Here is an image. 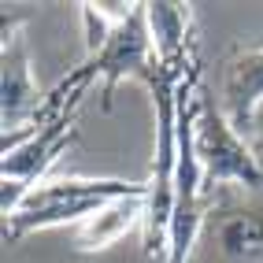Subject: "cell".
Returning a JSON list of instances; mask_svg holds the SVG:
<instances>
[{
  "label": "cell",
  "mask_w": 263,
  "mask_h": 263,
  "mask_svg": "<svg viewBox=\"0 0 263 263\" xmlns=\"http://www.w3.org/2000/svg\"><path fill=\"white\" fill-rule=\"evenodd\" d=\"M0 108H4V134L26 130L45 108L30 67V45L19 23L8 15H4V52H0Z\"/></svg>",
  "instance_id": "obj_6"
},
{
  "label": "cell",
  "mask_w": 263,
  "mask_h": 263,
  "mask_svg": "<svg viewBox=\"0 0 263 263\" xmlns=\"http://www.w3.org/2000/svg\"><path fill=\"white\" fill-rule=\"evenodd\" d=\"M249 145L256 148V156L263 160V104L252 111V122H249Z\"/></svg>",
  "instance_id": "obj_11"
},
{
  "label": "cell",
  "mask_w": 263,
  "mask_h": 263,
  "mask_svg": "<svg viewBox=\"0 0 263 263\" xmlns=\"http://www.w3.org/2000/svg\"><path fill=\"white\" fill-rule=\"evenodd\" d=\"M145 200L148 197H122V200H111L108 208H100V212L78 226V252H104L111 249L115 241H122L137 222H145Z\"/></svg>",
  "instance_id": "obj_9"
},
{
  "label": "cell",
  "mask_w": 263,
  "mask_h": 263,
  "mask_svg": "<svg viewBox=\"0 0 263 263\" xmlns=\"http://www.w3.org/2000/svg\"><path fill=\"white\" fill-rule=\"evenodd\" d=\"M78 71L89 82L104 78V111H111L115 89H119V82H126V78H141L152 89L156 74H160V60H156V48H152V37H148L145 4H137L134 19L115 26V33H111V41L104 45V52H97L93 60H85Z\"/></svg>",
  "instance_id": "obj_5"
},
{
  "label": "cell",
  "mask_w": 263,
  "mask_h": 263,
  "mask_svg": "<svg viewBox=\"0 0 263 263\" xmlns=\"http://www.w3.org/2000/svg\"><path fill=\"white\" fill-rule=\"evenodd\" d=\"M259 163H263V160H259Z\"/></svg>",
  "instance_id": "obj_12"
},
{
  "label": "cell",
  "mask_w": 263,
  "mask_h": 263,
  "mask_svg": "<svg viewBox=\"0 0 263 263\" xmlns=\"http://www.w3.org/2000/svg\"><path fill=\"white\" fill-rule=\"evenodd\" d=\"M263 104V48L241 52L226 67V85H222V111L234 122V130L249 141V122L252 111Z\"/></svg>",
  "instance_id": "obj_7"
},
{
  "label": "cell",
  "mask_w": 263,
  "mask_h": 263,
  "mask_svg": "<svg viewBox=\"0 0 263 263\" xmlns=\"http://www.w3.org/2000/svg\"><path fill=\"white\" fill-rule=\"evenodd\" d=\"M193 145H197V160L204 171V193L226 185H237L241 193L263 189V163L256 148L234 130L222 104H215V97L200 85L193 93Z\"/></svg>",
  "instance_id": "obj_3"
},
{
  "label": "cell",
  "mask_w": 263,
  "mask_h": 263,
  "mask_svg": "<svg viewBox=\"0 0 263 263\" xmlns=\"http://www.w3.org/2000/svg\"><path fill=\"white\" fill-rule=\"evenodd\" d=\"M145 15H148V37H152V48H156L160 67L182 71L185 56H189V23H193V11L185 4L160 0V4H145Z\"/></svg>",
  "instance_id": "obj_8"
},
{
  "label": "cell",
  "mask_w": 263,
  "mask_h": 263,
  "mask_svg": "<svg viewBox=\"0 0 263 263\" xmlns=\"http://www.w3.org/2000/svg\"><path fill=\"white\" fill-rule=\"evenodd\" d=\"M122 197H148V182L126 178H45L30 189V197L15 215L4 219V237L19 241L33 230H52L67 222H89L100 208Z\"/></svg>",
  "instance_id": "obj_1"
},
{
  "label": "cell",
  "mask_w": 263,
  "mask_h": 263,
  "mask_svg": "<svg viewBox=\"0 0 263 263\" xmlns=\"http://www.w3.org/2000/svg\"><path fill=\"white\" fill-rule=\"evenodd\" d=\"M82 8V26H85V60H93L97 52H104V45L111 41L115 26L97 11V4H78Z\"/></svg>",
  "instance_id": "obj_10"
},
{
  "label": "cell",
  "mask_w": 263,
  "mask_h": 263,
  "mask_svg": "<svg viewBox=\"0 0 263 263\" xmlns=\"http://www.w3.org/2000/svg\"><path fill=\"white\" fill-rule=\"evenodd\" d=\"M193 259L197 263H263V204L222 193L204 215V230H200Z\"/></svg>",
  "instance_id": "obj_4"
},
{
  "label": "cell",
  "mask_w": 263,
  "mask_h": 263,
  "mask_svg": "<svg viewBox=\"0 0 263 263\" xmlns=\"http://www.w3.org/2000/svg\"><path fill=\"white\" fill-rule=\"evenodd\" d=\"M178 82L182 71L160 67L152 82L156 100V160L148 174V200H145V222H141V249L148 259H167L171 241V215H174V174H178Z\"/></svg>",
  "instance_id": "obj_2"
}]
</instances>
